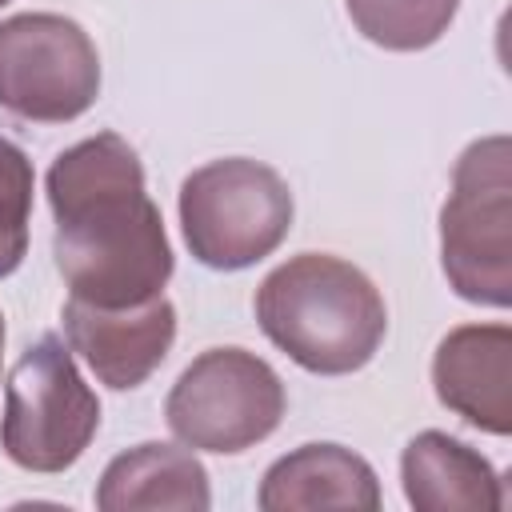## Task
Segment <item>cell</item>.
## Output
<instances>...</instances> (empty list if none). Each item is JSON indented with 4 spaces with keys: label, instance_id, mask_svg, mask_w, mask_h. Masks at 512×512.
<instances>
[{
    "label": "cell",
    "instance_id": "cell-16",
    "mask_svg": "<svg viewBox=\"0 0 512 512\" xmlns=\"http://www.w3.org/2000/svg\"><path fill=\"white\" fill-rule=\"evenodd\" d=\"M4 4H8V0H0V8H4Z\"/></svg>",
    "mask_w": 512,
    "mask_h": 512
},
{
    "label": "cell",
    "instance_id": "cell-13",
    "mask_svg": "<svg viewBox=\"0 0 512 512\" xmlns=\"http://www.w3.org/2000/svg\"><path fill=\"white\" fill-rule=\"evenodd\" d=\"M460 0H344L356 32L388 52H420L456 20Z\"/></svg>",
    "mask_w": 512,
    "mask_h": 512
},
{
    "label": "cell",
    "instance_id": "cell-10",
    "mask_svg": "<svg viewBox=\"0 0 512 512\" xmlns=\"http://www.w3.org/2000/svg\"><path fill=\"white\" fill-rule=\"evenodd\" d=\"M264 512H304V508H380V484L364 456L340 444H300L280 456L256 492Z\"/></svg>",
    "mask_w": 512,
    "mask_h": 512
},
{
    "label": "cell",
    "instance_id": "cell-8",
    "mask_svg": "<svg viewBox=\"0 0 512 512\" xmlns=\"http://www.w3.org/2000/svg\"><path fill=\"white\" fill-rule=\"evenodd\" d=\"M64 336L100 384L124 392L140 388L164 364L176 340V308L168 296H152L132 308H100L68 296Z\"/></svg>",
    "mask_w": 512,
    "mask_h": 512
},
{
    "label": "cell",
    "instance_id": "cell-4",
    "mask_svg": "<svg viewBox=\"0 0 512 512\" xmlns=\"http://www.w3.org/2000/svg\"><path fill=\"white\" fill-rule=\"evenodd\" d=\"M180 228L204 268L240 272L284 244L292 228V188L260 160H212L180 184Z\"/></svg>",
    "mask_w": 512,
    "mask_h": 512
},
{
    "label": "cell",
    "instance_id": "cell-5",
    "mask_svg": "<svg viewBox=\"0 0 512 512\" xmlns=\"http://www.w3.org/2000/svg\"><path fill=\"white\" fill-rule=\"evenodd\" d=\"M100 428V400L84 384L68 344L40 336L8 372L0 448L24 472L72 468Z\"/></svg>",
    "mask_w": 512,
    "mask_h": 512
},
{
    "label": "cell",
    "instance_id": "cell-3",
    "mask_svg": "<svg viewBox=\"0 0 512 512\" xmlns=\"http://www.w3.org/2000/svg\"><path fill=\"white\" fill-rule=\"evenodd\" d=\"M512 144L508 136L472 140L440 208V264L452 292L468 304H512Z\"/></svg>",
    "mask_w": 512,
    "mask_h": 512
},
{
    "label": "cell",
    "instance_id": "cell-1",
    "mask_svg": "<svg viewBox=\"0 0 512 512\" xmlns=\"http://www.w3.org/2000/svg\"><path fill=\"white\" fill-rule=\"evenodd\" d=\"M48 204L52 256L76 300L132 308L164 296L172 248L144 188V164L124 136L100 132L64 148L48 168Z\"/></svg>",
    "mask_w": 512,
    "mask_h": 512
},
{
    "label": "cell",
    "instance_id": "cell-9",
    "mask_svg": "<svg viewBox=\"0 0 512 512\" xmlns=\"http://www.w3.org/2000/svg\"><path fill=\"white\" fill-rule=\"evenodd\" d=\"M432 384L444 408L472 428L512 432V332L508 324H460L432 356Z\"/></svg>",
    "mask_w": 512,
    "mask_h": 512
},
{
    "label": "cell",
    "instance_id": "cell-12",
    "mask_svg": "<svg viewBox=\"0 0 512 512\" xmlns=\"http://www.w3.org/2000/svg\"><path fill=\"white\" fill-rule=\"evenodd\" d=\"M212 504L204 464L176 444H136L120 452L96 488L100 512H136V508H176L204 512Z\"/></svg>",
    "mask_w": 512,
    "mask_h": 512
},
{
    "label": "cell",
    "instance_id": "cell-14",
    "mask_svg": "<svg viewBox=\"0 0 512 512\" xmlns=\"http://www.w3.org/2000/svg\"><path fill=\"white\" fill-rule=\"evenodd\" d=\"M32 160L8 136H0V276H12L28 252L32 220Z\"/></svg>",
    "mask_w": 512,
    "mask_h": 512
},
{
    "label": "cell",
    "instance_id": "cell-2",
    "mask_svg": "<svg viewBox=\"0 0 512 512\" xmlns=\"http://www.w3.org/2000/svg\"><path fill=\"white\" fill-rule=\"evenodd\" d=\"M256 324L304 372L348 376L380 352L388 308L356 264L300 252L256 288Z\"/></svg>",
    "mask_w": 512,
    "mask_h": 512
},
{
    "label": "cell",
    "instance_id": "cell-11",
    "mask_svg": "<svg viewBox=\"0 0 512 512\" xmlns=\"http://www.w3.org/2000/svg\"><path fill=\"white\" fill-rule=\"evenodd\" d=\"M404 496L420 512H496L504 488L496 468L448 432H420L400 456Z\"/></svg>",
    "mask_w": 512,
    "mask_h": 512
},
{
    "label": "cell",
    "instance_id": "cell-6",
    "mask_svg": "<svg viewBox=\"0 0 512 512\" xmlns=\"http://www.w3.org/2000/svg\"><path fill=\"white\" fill-rule=\"evenodd\" d=\"M284 408L288 396L268 360L244 348H208L172 384L164 420L184 448L232 456L268 440Z\"/></svg>",
    "mask_w": 512,
    "mask_h": 512
},
{
    "label": "cell",
    "instance_id": "cell-7",
    "mask_svg": "<svg viewBox=\"0 0 512 512\" xmlns=\"http://www.w3.org/2000/svg\"><path fill=\"white\" fill-rule=\"evenodd\" d=\"M100 96L92 36L56 12L0 20V108L32 124H68Z\"/></svg>",
    "mask_w": 512,
    "mask_h": 512
},
{
    "label": "cell",
    "instance_id": "cell-15",
    "mask_svg": "<svg viewBox=\"0 0 512 512\" xmlns=\"http://www.w3.org/2000/svg\"><path fill=\"white\" fill-rule=\"evenodd\" d=\"M0 352H4V316H0Z\"/></svg>",
    "mask_w": 512,
    "mask_h": 512
}]
</instances>
